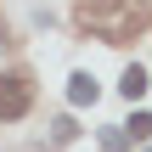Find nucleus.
<instances>
[{"label":"nucleus","mask_w":152,"mask_h":152,"mask_svg":"<svg viewBox=\"0 0 152 152\" xmlns=\"http://www.w3.org/2000/svg\"><path fill=\"white\" fill-rule=\"evenodd\" d=\"M147 17H152L147 6H79V23H85V28H102L113 45L130 39V28H141Z\"/></svg>","instance_id":"1"},{"label":"nucleus","mask_w":152,"mask_h":152,"mask_svg":"<svg viewBox=\"0 0 152 152\" xmlns=\"http://www.w3.org/2000/svg\"><path fill=\"white\" fill-rule=\"evenodd\" d=\"M28 102H34V85H28L23 73H6V79H0V118H23Z\"/></svg>","instance_id":"2"},{"label":"nucleus","mask_w":152,"mask_h":152,"mask_svg":"<svg viewBox=\"0 0 152 152\" xmlns=\"http://www.w3.org/2000/svg\"><path fill=\"white\" fill-rule=\"evenodd\" d=\"M96 96H102V90H96L90 73H73V79H68V102H73V107H90Z\"/></svg>","instance_id":"3"},{"label":"nucleus","mask_w":152,"mask_h":152,"mask_svg":"<svg viewBox=\"0 0 152 152\" xmlns=\"http://www.w3.org/2000/svg\"><path fill=\"white\" fill-rule=\"evenodd\" d=\"M118 90H124L130 102H141V96H147V68H141V62H130V68H124V79H118Z\"/></svg>","instance_id":"4"},{"label":"nucleus","mask_w":152,"mask_h":152,"mask_svg":"<svg viewBox=\"0 0 152 152\" xmlns=\"http://www.w3.org/2000/svg\"><path fill=\"white\" fill-rule=\"evenodd\" d=\"M102 147H107V152H124V147H130L124 124H107V130H102Z\"/></svg>","instance_id":"5"},{"label":"nucleus","mask_w":152,"mask_h":152,"mask_svg":"<svg viewBox=\"0 0 152 152\" xmlns=\"http://www.w3.org/2000/svg\"><path fill=\"white\" fill-rule=\"evenodd\" d=\"M124 135H135V141H152V113H135V118L124 124Z\"/></svg>","instance_id":"6"}]
</instances>
